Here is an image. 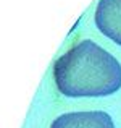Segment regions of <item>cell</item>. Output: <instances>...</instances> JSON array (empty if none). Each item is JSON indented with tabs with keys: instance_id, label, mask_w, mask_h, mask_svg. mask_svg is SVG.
Segmentation results:
<instances>
[{
	"instance_id": "cell-1",
	"label": "cell",
	"mask_w": 121,
	"mask_h": 128,
	"mask_svg": "<svg viewBox=\"0 0 121 128\" xmlns=\"http://www.w3.org/2000/svg\"><path fill=\"white\" fill-rule=\"evenodd\" d=\"M53 78L63 96H110L121 88V63L99 44L84 39L55 62Z\"/></svg>"
},
{
	"instance_id": "cell-2",
	"label": "cell",
	"mask_w": 121,
	"mask_h": 128,
	"mask_svg": "<svg viewBox=\"0 0 121 128\" xmlns=\"http://www.w3.org/2000/svg\"><path fill=\"white\" fill-rule=\"evenodd\" d=\"M95 26L102 34L121 46V0H99Z\"/></svg>"
},
{
	"instance_id": "cell-3",
	"label": "cell",
	"mask_w": 121,
	"mask_h": 128,
	"mask_svg": "<svg viewBox=\"0 0 121 128\" xmlns=\"http://www.w3.org/2000/svg\"><path fill=\"white\" fill-rule=\"evenodd\" d=\"M50 128H115L108 114L102 110L94 112H69L53 120Z\"/></svg>"
}]
</instances>
